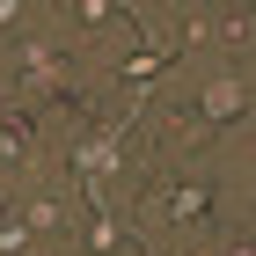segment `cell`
<instances>
[{"label":"cell","mask_w":256,"mask_h":256,"mask_svg":"<svg viewBox=\"0 0 256 256\" xmlns=\"http://www.w3.org/2000/svg\"><path fill=\"white\" fill-rule=\"evenodd\" d=\"M59 88H88V52L59 22V0H44V15L15 44H0V102L8 110H37Z\"/></svg>","instance_id":"obj_3"},{"label":"cell","mask_w":256,"mask_h":256,"mask_svg":"<svg viewBox=\"0 0 256 256\" xmlns=\"http://www.w3.org/2000/svg\"><path fill=\"white\" fill-rule=\"evenodd\" d=\"M37 256H74V249H37Z\"/></svg>","instance_id":"obj_5"},{"label":"cell","mask_w":256,"mask_h":256,"mask_svg":"<svg viewBox=\"0 0 256 256\" xmlns=\"http://www.w3.org/2000/svg\"><path fill=\"white\" fill-rule=\"evenodd\" d=\"M132 139H139L146 161L205 154V146H227V139H256V66H227V59L168 66L139 96Z\"/></svg>","instance_id":"obj_2"},{"label":"cell","mask_w":256,"mask_h":256,"mask_svg":"<svg viewBox=\"0 0 256 256\" xmlns=\"http://www.w3.org/2000/svg\"><path fill=\"white\" fill-rule=\"evenodd\" d=\"M44 168H52V154H44L37 110H8L0 102V198H22Z\"/></svg>","instance_id":"obj_4"},{"label":"cell","mask_w":256,"mask_h":256,"mask_svg":"<svg viewBox=\"0 0 256 256\" xmlns=\"http://www.w3.org/2000/svg\"><path fill=\"white\" fill-rule=\"evenodd\" d=\"M242 212H256V139L146 161V176L124 205V227L139 234L146 256H198Z\"/></svg>","instance_id":"obj_1"}]
</instances>
